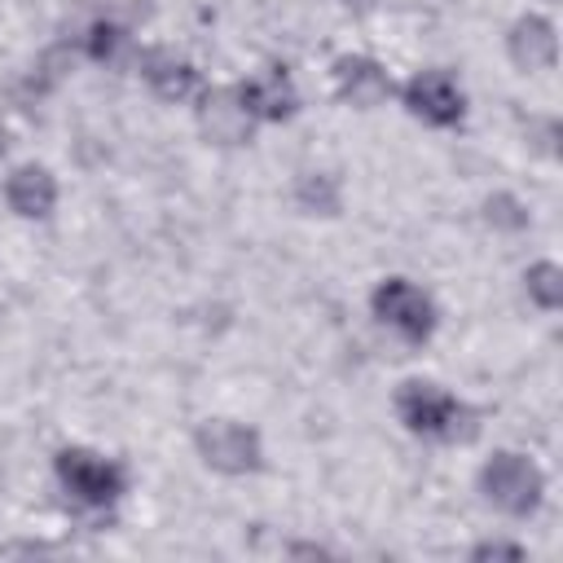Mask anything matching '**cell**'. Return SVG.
<instances>
[{
	"label": "cell",
	"mask_w": 563,
	"mask_h": 563,
	"mask_svg": "<svg viewBox=\"0 0 563 563\" xmlns=\"http://www.w3.org/2000/svg\"><path fill=\"white\" fill-rule=\"evenodd\" d=\"M391 409H396L400 427L418 440L466 444L479 435V409H471L466 400H457L453 391H444L431 378H405L391 396Z\"/></svg>",
	"instance_id": "1"
},
{
	"label": "cell",
	"mask_w": 563,
	"mask_h": 563,
	"mask_svg": "<svg viewBox=\"0 0 563 563\" xmlns=\"http://www.w3.org/2000/svg\"><path fill=\"white\" fill-rule=\"evenodd\" d=\"M53 475L62 484V493L84 506V510H110L114 501H123L132 475L119 457H106L97 449H84V444H66L53 453Z\"/></svg>",
	"instance_id": "2"
},
{
	"label": "cell",
	"mask_w": 563,
	"mask_h": 563,
	"mask_svg": "<svg viewBox=\"0 0 563 563\" xmlns=\"http://www.w3.org/2000/svg\"><path fill=\"white\" fill-rule=\"evenodd\" d=\"M479 493L493 510L510 515V519H528L541 510L545 501V471L515 449H497L484 466H479Z\"/></svg>",
	"instance_id": "3"
},
{
	"label": "cell",
	"mask_w": 563,
	"mask_h": 563,
	"mask_svg": "<svg viewBox=\"0 0 563 563\" xmlns=\"http://www.w3.org/2000/svg\"><path fill=\"white\" fill-rule=\"evenodd\" d=\"M369 312L378 317V325H387L396 339H405L413 347H422L440 325L435 299L422 286H413L409 277H383L369 295Z\"/></svg>",
	"instance_id": "4"
},
{
	"label": "cell",
	"mask_w": 563,
	"mask_h": 563,
	"mask_svg": "<svg viewBox=\"0 0 563 563\" xmlns=\"http://www.w3.org/2000/svg\"><path fill=\"white\" fill-rule=\"evenodd\" d=\"M194 453L216 475H255L264 471V440L238 418H207L194 427Z\"/></svg>",
	"instance_id": "5"
},
{
	"label": "cell",
	"mask_w": 563,
	"mask_h": 563,
	"mask_svg": "<svg viewBox=\"0 0 563 563\" xmlns=\"http://www.w3.org/2000/svg\"><path fill=\"white\" fill-rule=\"evenodd\" d=\"M400 106L413 119H422L427 128H457L466 119V92H462L457 75L444 70V66L413 70L400 88Z\"/></svg>",
	"instance_id": "6"
},
{
	"label": "cell",
	"mask_w": 563,
	"mask_h": 563,
	"mask_svg": "<svg viewBox=\"0 0 563 563\" xmlns=\"http://www.w3.org/2000/svg\"><path fill=\"white\" fill-rule=\"evenodd\" d=\"M194 119H198V132L211 145H224V150L251 145V136H255V119L242 106L233 84H216V88L202 84V92L194 97Z\"/></svg>",
	"instance_id": "7"
},
{
	"label": "cell",
	"mask_w": 563,
	"mask_h": 563,
	"mask_svg": "<svg viewBox=\"0 0 563 563\" xmlns=\"http://www.w3.org/2000/svg\"><path fill=\"white\" fill-rule=\"evenodd\" d=\"M233 88H238V97H242V106L251 110L255 123H290L299 114V106H303V97H299V88L290 79V66H282V62L238 79Z\"/></svg>",
	"instance_id": "8"
},
{
	"label": "cell",
	"mask_w": 563,
	"mask_h": 563,
	"mask_svg": "<svg viewBox=\"0 0 563 563\" xmlns=\"http://www.w3.org/2000/svg\"><path fill=\"white\" fill-rule=\"evenodd\" d=\"M330 84H334V97L343 106H352V110H378L396 92L387 66L378 57H369V53H343V57H334Z\"/></svg>",
	"instance_id": "9"
},
{
	"label": "cell",
	"mask_w": 563,
	"mask_h": 563,
	"mask_svg": "<svg viewBox=\"0 0 563 563\" xmlns=\"http://www.w3.org/2000/svg\"><path fill=\"white\" fill-rule=\"evenodd\" d=\"M136 70H141V79L150 84V92L158 101L180 106V101H194L202 92V70L189 57H176L172 48H145L136 57Z\"/></svg>",
	"instance_id": "10"
},
{
	"label": "cell",
	"mask_w": 563,
	"mask_h": 563,
	"mask_svg": "<svg viewBox=\"0 0 563 563\" xmlns=\"http://www.w3.org/2000/svg\"><path fill=\"white\" fill-rule=\"evenodd\" d=\"M506 57H510L515 70H523V75L554 70V62H559V35H554V22L541 18V13H523V18H515L510 31H506Z\"/></svg>",
	"instance_id": "11"
},
{
	"label": "cell",
	"mask_w": 563,
	"mask_h": 563,
	"mask_svg": "<svg viewBox=\"0 0 563 563\" xmlns=\"http://www.w3.org/2000/svg\"><path fill=\"white\" fill-rule=\"evenodd\" d=\"M4 202L18 220H48L57 207V176L44 163H22L4 176Z\"/></svg>",
	"instance_id": "12"
},
{
	"label": "cell",
	"mask_w": 563,
	"mask_h": 563,
	"mask_svg": "<svg viewBox=\"0 0 563 563\" xmlns=\"http://www.w3.org/2000/svg\"><path fill=\"white\" fill-rule=\"evenodd\" d=\"M295 207L303 216H339L343 211L339 176H330V172H303L295 180Z\"/></svg>",
	"instance_id": "13"
},
{
	"label": "cell",
	"mask_w": 563,
	"mask_h": 563,
	"mask_svg": "<svg viewBox=\"0 0 563 563\" xmlns=\"http://www.w3.org/2000/svg\"><path fill=\"white\" fill-rule=\"evenodd\" d=\"M84 53L101 66H119L128 53H132V31L114 18H97L88 31H84Z\"/></svg>",
	"instance_id": "14"
},
{
	"label": "cell",
	"mask_w": 563,
	"mask_h": 563,
	"mask_svg": "<svg viewBox=\"0 0 563 563\" xmlns=\"http://www.w3.org/2000/svg\"><path fill=\"white\" fill-rule=\"evenodd\" d=\"M523 290H528V299H532L541 312H559V303H563V268H559L554 260H537V264H528V273H523Z\"/></svg>",
	"instance_id": "15"
},
{
	"label": "cell",
	"mask_w": 563,
	"mask_h": 563,
	"mask_svg": "<svg viewBox=\"0 0 563 563\" xmlns=\"http://www.w3.org/2000/svg\"><path fill=\"white\" fill-rule=\"evenodd\" d=\"M484 220L493 224V229H528V211H523V202L515 198V194H493L488 202H484Z\"/></svg>",
	"instance_id": "16"
},
{
	"label": "cell",
	"mask_w": 563,
	"mask_h": 563,
	"mask_svg": "<svg viewBox=\"0 0 563 563\" xmlns=\"http://www.w3.org/2000/svg\"><path fill=\"white\" fill-rule=\"evenodd\" d=\"M523 554H528V550H523L519 541H501V537H484V541L471 545V559H475V563H484V559H510V563H515V559H523Z\"/></svg>",
	"instance_id": "17"
},
{
	"label": "cell",
	"mask_w": 563,
	"mask_h": 563,
	"mask_svg": "<svg viewBox=\"0 0 563 563\" xmlns=\"http://www.w3.org/2000/svg\"><path fill=\"white\" fill-rule=\"evenodd\" d=\"M290 554H330L325 545H290Z\"/></svg>",
	"instance_id": "18"
},
{
	"label": "cell",
	"mask_w": 563,
	"mask_h": 563,
	"mask_svg": "<svg viewBox=\"0 0 563 563\" xmlns=\"http://www.w3.org/2000/svg\"><path fill=\"white\" fill-rule=\"evenodd\" d=\"M347 9H356V13H365V9H374V0H343Z\"/></svg>",
	"instance_id": "19"
}]
</instances>
